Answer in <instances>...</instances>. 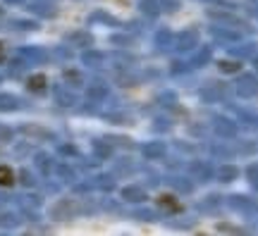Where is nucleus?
I'll list each match as a JSON object with an SVG mask.
<instances>
[{"instance_id": "obj_1", "label": "nucleus", "mask_w": 258, "mask_h": 236, "mask_svg": "<svg viewBox=\"0 0 258 236\" xmlns=\"http://www.w3.org/2000/svg\"><path fill=\"white\" fill-rule=\"evenodd\" d=\"M15 184V172L10 170V167H0V186H12Z\"/></svg>"}, {"instance_id": "obj_2", "label": "nucleus", "mask_w": 258, "mask_h": 236, "mask_svg": "<svg viewBox=\"0 0 258 236\" xmlns=\"http://www.w3.org/2000/svg\"><path fill=\"white\" fill-rule=\"evenodd\" d=\"M29 86H31L34 91H41V89L46 86V79H43L41 74H36V76H31V79H29Z\"/></svg>"}, {"instance_id": "obj_3", "label": "nucleus", "mask_w": 258, "mask_h": 236, "mask_svg": "<svg viewBox=\"0 0 258 236\" xmlns=\"http://www.w3.org/2000/svg\"><path fill=\"white\" fill-rule=\"evenodd\" d=\"M3 57H5V46L0 43V60H3Z\"/></svg>"}]
</instances>
